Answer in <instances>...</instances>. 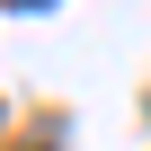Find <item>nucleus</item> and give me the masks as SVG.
I'll use <instances>...</instances> for the list:
<instances>
[{
	"mask_svg": "<svg viewBox=\"0 0 151 151\" xmlns=\"http://www.w3.org/2000/svg\"><path fill=\"white\" fill-rule=\"evenodd\" d=\"M27 9H36V0H27Z\"/></svg>",
	"mask_w": 151,
	"mask_h": 151,
	"instance_id": "obj_1",
	"label": "nucleus"
}]
</instances>
